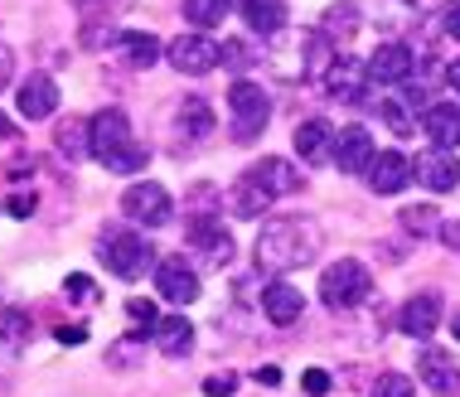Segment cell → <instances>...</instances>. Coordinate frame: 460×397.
I'll return each instance as SVG.
<instances>
[{
	"instance_id": "obj_22",
	"label": "cell",
	"mask_w": 460,
	"mask_h": 397,
	"mask_svg": "<svg viewBox=\"0 0 460 397\" xmlns=\"http://www.w3.org/2000/svg\"><path fill=\"white\" fill-rule=\"evenodd\" d=\"M364 78H368V68H358L354 58H344V54H340V64L325 73V88H330V97L358 102V93H364Z\"/></svg>"
},
{
	"instance_id": "obj_35",
	"label": "cell",
	"mask_w": 460,
	"mask_h": 397,
	"mask_svg": "<svg viewBox=\"0 0 460 397\" xmlns=\"http://www.w3.org/2000/svg\"><path fill=\"white\" fill-rule=\"evenodd\" d=\"M223 64H228V68H247V64H252L247 44L243 40H228V44H223Z\"/></svg>"
},
{
	"instance_id": "obj_8",
	"label": "cell",
	"mask_w": 460,
	"mask_h": 397,
	"mask_svg": "<svg viewBox=\"0 0 460 397\" xmlns=\"http://www.w3.org/2000/svg\"><path fill=\"white\" fill-rule=\"evenodd\" d=\"M334 170L340 175H364V170L373 165V136L364 127H344V131H334Z\"/></svg>"
},
{
	"instance_id": "obj_38",
	"label": "cell",
	"mask_w": 460,
	"mask_h": 397,
	"mask_svg": "<svg viewBox=\"0 0 460 397\" xmlns=\"http://www.w3.org/2000/svg\"><path fill=\"white\" fill-rule=\"evenodd\" d=\"M301 383H305V393H310V397H325V393H330V374H325V368H310Z\"/></svg>"
},
{
	"instance_id": "obj_23",
	"label": "cell",
	"mask_w": 460,
	"mask_h": 397,
	"mask_svg": "<svg viewBox=\"0 0 460 397\" xmlns=\"http://www.w3.org/2000/svg\"><path fill=\"white\" fill-rule=\"evenodd\" d=\"M325 151H334V127L330 121H320V117H310L296 127V155L301 160H320Z\"/></svg>"
},
{
	"instance_id": "obj_40",
	"label": "cell",
	"mask_w": 460,
	"mask_h": 397,
	"mask_svg": "<svg viewBox=\"0 0 460 397\" xmlns=\"http://www.w3.org/2000/svg\"><path fill=\"white\" fill-rule=\"evenodd\" d=\"M446 34H451V40H460V0H451V5H446Z\"/></svg>"
},
{
	"instance_id": "obj_43",
	"label": "cell",
	"mask_w": 460,
	"mask_h": 397,
	"mask_svg": "<svg viewBox=\"0 0 460 397\" xmlns=\"http://www.w3.org/2000/svg\"><path fill=\"white\" fill-rule=\"evenodd\" d=\"M58 340H64V344H83V340H88V330H83V325H64V330H58Z\"/></svg>"
},
{
	"instance_id": "obj_14",
	"label": "cell",
	"mask_w": 460,
	"mask_h": 397,
	"mask_svg": "<svg viewBox=\"0 0 460 397\" xmlns=\"http://www.w3.org/2000/svg\"><path fill=\"white\" fill-rule=\"evenodd\" d=\"M412 64H417V58H412V49H407V44H378V54H373L364 68H368L373 83H407V78H412Z\"/></svg>"
},
{
	"instance_id": "obj_7",
	"label": "cell",
	"mask_w": 460,
	"mask_h": 397,
	"mask_svg": "<svg viewBox=\"0 0 460 397\" xmlns=\"http://www.w3.org/2000/svg\"><path fill=\"white\" fill-rule=\"evenodd\" d=\"M165 54H170V64H175L184 78H204V73H214L223 64V44H214L208 34H180Z\"/></svg>"
},
{
	"instance_id": "obj_32",
	"label": "cell",
	"mask_w": 460,
	"mask_h": 397,
	"mask_svg": "<svg viewBox=\"0 0 460 397\" xmlns=\"http://www.w3.org/2000/svg\"><path fill=\"white\" fill-rule=\"evenodd\" d=\"M127 315H131L141 330H155V325H160V315H155V301H146V296H131V301H127Z\"/></svg>"
},
{
	"instance_id": "obj_30",
	"label": "cell",
	"mask_w": 460,
	"mask_h": 397,
	"mask_svg": "<svg viewBox=\"0 0 460 397\" xmlns=\"http://www.w3.org/2000/svg\"><path fill=\"white\" fill-rule=\"evenodd\" d=\"M402 228H407V233H417V238H421V233H431V228H441V223H437V208H431V204L402 208Z\"/></svg>"
},
{
	"instance_id": "obj_39",
	"label": "cell",
	"mask_w": 460,
	"mask_h": 397,
	"mask_svg": "<svg viewBox=\"0 0 460 397\" xmlns=\"http://www.w3.org/2000/svg\"><path fill=\"white\" fill-rule=\"evenodd\" d=\"M10 73H15V49H10V44H0V88L10 83Z\"/></svg>"
},
{
	"instance_id": "obj_20",
	"label": "cell",
	"mask_w": 460,
	"mask_h": 397,
	"mask_svg": "<svg viewBox=\"0 0 460 397\" xmlns=\"http://www.w3.org/2000/svg\"><path fill=\"white\" fill-rule=\"evenodd\" d=\"M111 49L121 54V64H127V68H155L160 54H165V44H160L155 34H141V30L117 34V40H111Z\"/></svg>"
},
{
	"instance_id": "obj_13",
	"label": "cell",
	"mask_w": 460,
	"mask_h": 397,
	"mask_svg": "<svg viewBox=\"0 0 460 397\" xmlns=\"http://www.w3.org/2000/svg\"><path fill=\"white\" fill-rule=\"evenodd\" d=\"M412 175L427 184L431 194H446V190H456V184H460V160H456V151H437V146H431L427 155H417Z\"/></svg>"
},
{
	"instance_id": "obj_1",
	"label": "cell",
	"mask_w": 460,
	"mask_h": 397,
	"mask_svg": "<svg viewBox=\"0 0 460 397\" xmlns=\"http://www.w3.org/2000/svg\"><path fill=\"white\" fill-rule=\"evenodd\" d=\"M315 252H320L315 218H271L257 233V267L267 271H296L315 262Z\"/></svg>"
},
{
	"instance_id": "obj_25",
	"label": "cell",
	"mask_w": 460,
	"mask_h": 397,
	"mask_svg": "<svg viewBox=\"0 0 460 397\" xmlns=\"http://www.w3.org/2000/svg\"><path fill=\"white\" fill-rule=\"evenodd\" d=\"M228 208H233L238 218H257V214H267V208H271V198H267L252 180L243 175L238 184H233V194H228Z\"/></svg>"
},
{
	"instance_id": "obj_3",
	"label": "cell",
	"mask_w": 460,
	"mask_h": 397,
	"mask_svg": "<svg viewBox=\"0 0 460 397\" xmlns=\"http://www.w3.org/2000/svg\"><path fill=\"white\" fill-rule=\"evenodd\" d=\"M373 291V277L364 262H354V257H340L334 267H325V277H320V301L330 310H354L358 301H368Z\"/></svg>"
},
{
	"instance_id": "obj_42",
	"label": "cell",
	"mask_w": 460,
	"mask_h": 397,
	"mask_svg": "<svg viewBox=\"0 0 460 397\" xmlns=\"http://www.w3.org/2000/svg\"><path fill=\"white\" fill-rule=\"evenodd\" d=\"M10 214H15V218H30V214H34V198H30V194H15V198H10Z\"/></svg>"
},
{
	"instance_id": "obj_16",
	"label": "cell",
	"mask_w": 460,
	"mask_h": 397,
	"mask_svg": "<svg viewBox=\"0 0 460 397\" xmlns=\"http://www.w3.org/2000/svg\"><path fill=\"white\" fill-rule=\"evenodd\" d=\"M397 325H402V334H412V340H427V334L441 325V296L437 291L412 296V301L402 305V315H397Z\"/></svg>"
},
{
	"instance_id": "obj_21",
	"label": "cell",
	"mask_w": 460,
	"mask_h": 397,
	"mask_svg": "<svg viewBox=\"0 0 460 397\" xmlns=\"http://www.w3.org/2000/svg\"><path fill=\"white\" fill-rule=\"evenodd\" d=\"M243 20L252 34H281L286 30V0H243Z\"/></svg>"
},
{
	"instance_id": "obj_12",
	"label": "cell",
	"mask_w": 460,
	"mask_h": 397,
	"mask_svg": "<svg viewBox=\"0 0 460 397\" xmlns=\"http://www.w3.org/2000/svg\"><path fill=\"white\" fill-rule=\"evenodd\" d=\"M15 107H20V117H30V121L54 117V111H58V83L49 78V73H34V78H24L20 93H15Z\"/></svg>"
},
{
	"instance_id": "obj_47",
	"label": "cell",
	"mask_w": 460,
	"mask_h": 397,
	"mask_svg": "<svg viewBox=\"0 0 460 397\" xmlns=\"http://www.w3.org/2000/svg\"><path fill=\"white\" fill-rule=\"evenodd\" d=\"M451 330H456V340H460V315H456V325H451Z\"/></svg>"
},
{
	"instance_id": "obj_45",
	"label": "cell",
	"mask_w": 460,
	"mask_h": 397,
	"mask_svg": "<svg viewBox=\"0 0 460 397\" xmlns=\"http://www.w3.org/2000/svg\"><path fill=\"white\" fill-rule=\"evenodd\" d=\"M446 83H451V88L460 93V58H456V64H451V68H446Z\"/></svg>"
},
{
	"instance_id": "obj_18",
	"label": "cell",
	"mask_w": 460,
	"mask_h": 397,
	"mask_svg": "<svg viewBox=\"0 0 460 397\" xmlns=\"http://www.w3.org/2000/svg\"><path fill=\"white\" fill-rule=\"evenodd\" d=\"M407 180H412V160L407 155H397V151L373 155V165H368L373 194H397V190H407Z\"/></svg>"
},
{
	"instance_id": "obj_29",
	"label": "cell",
	"mask_w": 460,
	"mask_h": 397,
	"mask_svg": "<svg viewBox=\"0 0 460 397\" xmlns=\"http://www.w3.org/2000/svg\"><path fill=\"white\" fill-rule=\"evenodd\" d=\"M368 397H417V383L407 374H383L378 383H373Z\"/></svg>"
},
{
	"instance_id": "obj_26",
	"label": "cell",
	"mask_w": 460,
	"mask_h": 397,
	"mask_svg": "<svg viewBox=\"0 0 460 397\" xmlns=\"http://www.w3.org/2000/svg\"><path fill=\"white\" fill-rule=\"evenodd\" d=\"M180 131H190V141H208V131H214V111L204 107V97H190V102L180 107Z\"/></svg>"
},
{
	"instance_id": "obj_17",
	"label": "cell",
	"mask_w": 460,
	"mask_h": 397,
	"mask_svg": "<svg viewBox=\"0 0 460 397\" xmlns=\"http://www.w3.org/2000/svg\"><path fill=\"white\" fill-rule=\"evenodd\" d=\"M417 378L427 383L431 393H441V397L460 393V368L451 364V354H446V349H421V358H417Z\"/></svg>"
},
{
	"instance_id": "obj_11",
	"label": "cell",
	"mask_w": 460,
	"mask_h": 397,
	"mask_svg": "<svg viewBox=\"0 0 460 397\" xmlns=\"http://www.w3.org/2000/svg\"><path fill=\"white\" fill-rule=\"evenodd\" d=\"M155 287L165 301L190 305V301H199V271L184 262V257H165V262L155 267Z\"/></svg>"
},
{
	"instance_id": "obj_28",
	"label": "cell",
	"mask_w": 460,
	"mask_h": 397,
	"mask_svg": "<svg viewBox=\"0 0 460 397\" xmlns=\"http://www.w3.org/2000/svg\"><path fill=\"white\" fill-rule=\"evenodd\" d=\"M58 151H64L68 160H83V155H93V136L83 121H64L58 127Z\"/></svg>"
},
{
	"instance_id": "obj_37",
	"label": "cell",
	"mask_w": 460,
	"mask_h": 397,
	"mask_svg": "<svg viewBox=\"0 0 460 397\" xmlns=\"http://www.w3.org/2000/svg\"><path fill=\"white\" fill-rule=\"evenodd\" d=\"M233 388H238V378H233V374H214V378L204 383L208 397H233Z\"/></svg>"
},
{
	"instance_id": "obj_5",
	"label": "cell",
	"mask_w": 460,
	"mask_h": 397,
	"mask_svg": "<svg viewBox=\"0 0 460 397\" xmlns=\"http://www.w3.org/2000/svg\"><path fill=\"white\" fill-rule=\"evenodd\" d=\"M228 111H233V136H238V141H252L271 117V97L257 88V83L243 78V83H233V93H228Z\"/></svg>"
},
{
	"instance_id": "obj_24",
	"label": "cell",
	"mask_w": 460,
	"mask_h": 397,
	"mask_svg": "<svg viewBox=\"0 0 460 397\" xmlns=\"http://www.w3.org/2000/svg\"><path fill=\"white\" fill-rule=\"evenodd\" d=\"M151 334H155L160 354H170V358L190 354V344H194V325H190L184 315H165V320H160V325H155Z\"/></svg>"
},
{
	"instance_id": "obj_33",
	"label": "cell",
	"mask_w": 460,
	"mask_h": 397,
	"mask_svg": "<svg viewBox=\"0 0 460 397\" xmlns=\"http://www.w3.org/2000/svg\"><path fill=\"white\" fill-rule=\"evenodd\" d=\"M0 334H5L10 349H20V344H24V315H20V310H5V315H0Z\"/></svg>"
},
{
	"instance_id": "obj_15",
	"label": "cell",
	"mask_w": 460,
	"mask_h": 397,
	"mask_svg": "<svg viewBox=\"0 0 460 397\" xmlns=\"http://www.w3.org/2000/svg\"><path fill=\"white\" fill-rule=\"evenodd\" d=\"M421 131L431 136L437 151H456L460 146V107L456 102H431L421 111Z\"/></svg>"
},
{
	"instance_id": "obj_41",
	"label": "cell",
	"mask_w": 460,
	"mask_h": 397,
	"mask_svg": "<svg viewBox=\"0 0 460 397\" xmlns=\"http://www.w3.org/2000/svg\"><path fill=\"white\" fill-rule=\"evenodd\" d=\"M441 243H446V247H456V252H460V218L441 223Z\"/></svg>"
},
{
	"instance_id": "obj_44",
	"label": "cell",
	"mask_w": 460,
	"mask_h": 397,
	"mask_svg": "<svg viewBox=\"0 0 460 397\" xmlns=\"http://www.w3.org/2000/svg\"><path fill=\"white\" fill-rule=\"evenodd\" d=\"M257 383H267V388H277V383H281V374H277V368H257Z\"/></svg>"
},
{
	"instance_id": "obj_2",
	"label": "cell",
	"mask_w": 460,
	"mask_h": 397,
	"mask_svg": "<svg viewBox=\"0 0 460 397\" xmlns=\"http://www.w3.org/2000/svg\"><path fill=\"white\" fill-rule=\"evenodd\" d=\"M88 136H93V155L107 165V175H136V170L151 165V151L131 136V121L121 107H102L97 117L88 121Z\"/></svg>"
},
{
	"instance_id": "obj_4",
	"label": "cell",
	"mask_w": 460,
	"mask_h": 397,
	"mask_svg": "<svg viewBox=\"0 0 460 397\" xmlns=\"http://www.w3.org/2000/svg\"><path fill=\"white\" fill-rule=\"evenodd\" d=\"M121 214L131 223H146V228H165L175 218V198H170L165 184L155 180H136L127 194H121Z\"/></svg>"
},
{
	"instance_id": "obj_9",
	"label": "cell",
	"mask_w": 460,
	"mask_h": 397,
	"mask_svg": "<svg viewBox=\"0 0 460 397\" xmlns=\"http://www.w3.org/2000/svg\"><path fill=\"white\" fill-rule=\"evenodd\" d=\"M247 180L257 184V190H262L271 204H277V198H286V194H296L301 190V170L291 165V160H281V155H267V160H257L252 170H247Z\"/></svg>"
},
{
	"instance_id": "obj_27",
	"label": "cell",
	"mask_w": 460,
	"mask_h": 397,
	"mask_svg": "<svg viewBox=\"0 0 460 397\" xmlns=\"http://www.w3.org/2000/svg\"><path fill=\"white\" fill-rule=\"evenodd\" d=\"M233 10V0H184V20L208 30V24H223V15Z\"/></svg>"
},
{
	"instance_id": "obj_10",
	"label": "cell",
	"mask_w": 460,
	"mask_h": 397,
	"mask_svg": "<svg viewBox=\"0 0 460 397\" xmlns=\"http://www.w3.org/2000/svg\"><path fill=\"white\" fill-rule=\"evenodd\" d=\"M190 247L199 252L204 267H228L233 262V238H228V228L214 223V218H194L190 223Z\"/></svg>"
},
{
	"instance_id": "obj_31",
	"label": "cell",
	"mask_w": 460,
	"mask_h": 397,
	"mask_svg": "<svg viewBox=\"0 0 460 397\" xmlns=\"http://www.w3.org/2000/svg\"><path fill=\"white\" fill-rule=\"evenodd\" d=\"M378 117L393 127V136H417V121L407 117V111L397 107V102H378Z\"/></svg>"
},
{
	"instance_id": "obj_34",
	"label": "cell",
	"mask_w": 460,
	"mask_h": 397,
	"mask_svg": "<svg viewBox=\"0 0 460 397\" xmlns=\"http://www.w3.org/2000/svg\"><path fill=\"white\" fill-rule=\"evenodd\" d=\"M64 287H68V296H73V301H83V305H93V301H97V287H93V277H83V271H78V277H68Z\"/></svg>"
},
{
	"instance_id": "obj_6",
	"label": "cell",
	"mask_w": 460,
	"mask_h": 397,
	"mask_svg": "<svg viewBox=\"0 0 460 397\" xmlns=\"http://www.w3.org/2000/svg\"><path fill=\"white\" fill-rule=\"evenodd\" d=\"M97 257H102L107 271H117V277H141L146 262H151V247L136 238V233L107 228V233H102V247H97Z\"/></svg>"
},
{
	"instance_id": "obj_36",
	"label": "cell",
	"mask_w": 460,
	"mask_h": 397,
	"mask_svg": "<svg viewBox=\"0 0 460 397\" xmlns=\"http://www.w3.org/2000/svg\"><path fill=\"white\" fill-rule=\"evenodd\" d=\"M325 15H330V30H344V34H349L358 10H354V5H334V10H325Z\"/></svg>"
},
{
	"instance_id": "obj_46",
	"label": "cell",
	"mask_w": 460,
	"mask_h": 397,
	"mask_svg": "<svg viewBox=\"0 0 460 397\" xmlns=\"http://www.w3.org/2000/svg\"><path fill=\"white\" fill-rule=\"evenodd\" d=\"M15 136V127H10V117H0V141H10Z\"/></svg>"
},
{
	"instance_id": "obj_19",
	"label": "cell",
	"mask_w": 460,
	"mask_h": 397,
	"mask_svg": "<svg viewBox=\"0 0 460 397\" xmlns=\"http://www.w3.org/2000/svg\"><path fill=\"white\" fill-rule=\"evenodd\" d=\"M262 310H267L271 325H296L301 310H305V296H301V287H291V281H271L262 291Z\"/></svg>"
}]
</instances>
